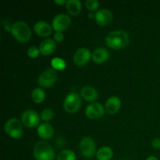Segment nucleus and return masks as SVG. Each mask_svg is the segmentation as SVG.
Here are the masks:
<instances>
[{"instance_id":"f257e3e1","label":"nucleus","mask_w":160,"mask_h":160,"mask_svg":"<svg viewBox=\"0 0 160 160\" xmlns=\"http://www.w3.org/2000/svg\"><path fill=\"white\" fill-rule=\"evenodd\" d=\"M106 42L108 46L112 48H116V49L123 48L129 44V34L123 30L113 31L106 36Z\"/></svg>"},{"instance_id":"f03ea898","label":"nucleus","mask_w":160,"mask_h":160,"mask_svg":"<svg viewBox=\"0 0 160 160\" xmlns=\"http://www.w3.org/2000/svg\"><path fill=\"white\" fill-rule=\"evenodd\" d=\"M34 156L36 160H54L56 152L49 143L41 141L34 146Z\"/></svg>"},{"instance_id":"7ed1b4c3","label":"nucleus","mask_w":160,"mask_h":160,"mask_svg":"<svg viewBox=\"0 0 160 160\" xmlns=\"http://www.w3.org/2000/svg\"><path fill=\"white\" fill-rule=\"evenodd\" d=\"M11 34L20 42H26L31 37L30 27L23 21H17L11 26Z\"/></svg>"},{"instance_id":"20e7f679","label":"nucleus","mask_w":160,"mask_h":160,"mask_svg":"<svg viewBox=\"0 0 160 160\" xmlns=\"http://www.w3.org/2000/svg\"><path fill=\"white\" fill-rule=\"evenodd\" d=\"M4 131L8 135L15 139L20 138L23 134L21 122L17 118L8 120L4 125Z\"/></svg>"},{"instance_id":"39448f33","label":"nucleus","mask_w":160,"mask_h":160,"mask_svg":"<svg viewBox=\"0 0 160 160\" xmlns=\"http://www.w3.org/2000/svg\"><path fill=\"white\" fill-rule=\"evenodd\" d=\"M81 105V97L76 92H70L63 101V108L67 112L74 113L80 109Z\"/></svg>"},{"instance_id":"423d86ee","label":"nucleus","mask_w":160,"mask_h":160,"mask_svg":"<svg viewBox=\"0 0 160 160\" xmlns=\"http://www.w3.org/2000/svg\"><path fill=\"white\" fill-rule=\"evenodd\" d=\"M80 151L81 155L87 159H91L95 154V141L90 137H84L80 142Z\"/></svg>"},{"instance_id":"0eeeda50","label":"nucleus","mask_w":160,"mask_h":160,"mask_svg":"<svg viewBox=\"0 0 160 160\" xmlns=\"http://www.w3.org/2000/svg\"><path fill=\"white\" fill-rule=\"evenodd\" d=\"M57 79V73L54 69H47L39 75L38 83L44 88H50L54 85Z\"/></svg>"},{"instance_id":"6e6552de","label":"nucleus","mask_w":160,"mask_h":160,"mask_svg":"<svg viewBox=\"0 0 160 160\" xmlns=\"http://www.w3.org/2000/svg\"><path fill=\"white\" fill-rule=\"evenodd\" d=\"M71 23L70 17L67 14L60 13L56 15L52 20V27L53 29L58 32V31H62L67 29Z\"/></svg>"},{"instance_id":"1a4fd4ad","label":"nucleus","mask_w":160,"mask_h":160,"mask_svg":"<svg viewBox=\"0 0 160 160\" xmlns=\"http://www.w3.org/2000/svg\"><path fill=\"white\" fill-rule=\"evenodd\" d=\"M21 120L23 125L28 128H34L40 122V117L36 111L28 109L24 111L21 116Z\"/></svg>"},{"instance_id":"9d476101","label":"nucleus","mask_w":160,"mask_h":160,"mask_svg":"<svg viewBox=\"0 0 160 160\" xmlns=\"http://www.w3.org/2000/svg\"><path fill=\"white\" fill-rule=\"evenodd\" d=\"M105 113V108L99 102H93L87 106L85 114L89 119L96 120L102 117Z\"/></svg>"},{"instance_id":"9b49d317","label":"nucleus","mask_w":160,"mask_h":160,"mask_svg":"<svg viewBox=\"0 0 160 160\" xmlns=\"http://www.w3.org/2000/svg\"><path fill=\"white\" fill-rule=\"evenodd\" d=\"M91 52L87 48H80L73 56V62L78 66H84L89 62L91 59Z\"/></svg>"},{"instance_id":"f8f14e48","label":"nucleus","mask_w":160,"mask_h":160,"mask_svg":"<svg viewBox=\"0 0 160 160\" xmlns=\"http://www.w3.org/2000/svg\"><path fill=\"white\" fill-rule=\"evenodd\" d=\"M95 18L98 24L106 26L112 21L113 15L109 9H101L95 12Z\"/></svg>"},{"instance_id":"ddd939ff","label":"nucleus","mask_w":160,"mask_h":160,"mask_svg":"<svg viewBox=\"0 0 160 160\" xmlns=\"http://www.w3.org/2000/svg\"><path fill=\"white\" fill-rule=\"evenodd\" d=\"M34 30L38 35L41 37H48L52 34V27L45 21H38L34 24Z\"/></svg>"},{"instance_id":"4468645a","label":"nucleus","mask_w":160,"mask_h":160,"mask_svg":"<svg viewBox=\"0 0 160 160\" xmlns=\"http://www.w3.org/2000/svg\"><path fill=\"white\" fill-rule=\"evenodd\" d=\"M121 107V101L117 96H112L107 99L105 109L109 114H114L119 111Z\"/></svg>"},{"instance_id":"2eb2a0df","label":"nucleus","mask_w":160,"mask_h":160,"mask_svg":"<svg viewBox=\"0 0 160 160\" xmlns=\"http://www.w3.org/2000/svg\"><path fill=\"white\" fill-rule=\"evenodd\" d=\"M56 48V42L53 39L46 38L42 41L39 46V50L40 52L44 56H48V55L52 54L55 51Z\"/></svg>"},{"instance_id":"dca6fc26","label":"nucleus","mask_w":160,"mask_h":160,"mask_svg":"<svg viewBox=\"0 0 160 160\" xmlns=\"http://www.w3.org/2000/svg\"><path fill=\"white\" fill-rule=\"evenodd\" d=\"M37 133L40 138L48 140L51 138L54 134V128L49 123H43L38 126Z\"/></svg>"},{"instance_id":"f3484780","label":"nucleus","mask_w":160,"mask_h":160,"mask_svg":"<svg viewBox=\"0 0 160 160\" xmlns=\"http://www.w3.org/2000/svg\"><path fill=\"white\" fill-rule=\"evenodd\" d=\"M82 98L87 102H94L98 98V93L95 88L91 86H84L81 90Z\"/></svg>"},{"instance_id":"a211bd4d","label":"nucleus","mask_w":160,"mask_h":160,"mask_svg":"<svg viewBox=\"0 0 160 160\" xmlns=\"http://www.w3.org/2000/svg\"><path fill=\"white\" fill-rule=\"evenodd\" d=\"M92 57L96 63H102L109 58V52L105 48H98L92 53Z\"/></svg>"},{"instance_id":"6ab92c4d","label":"nucleus","mask_w":160,"mask_h":160,"mask_svg":"<svg viewBox=\"0 0 160 160\" xmlns=\"http://www.w3.org/2000/svg\"><path fill=\"white\" fill-rule=\"evenodd\" d=\"M67 9L71 15H78L82 8V4L79 0H68L66 3Z\"/></svg>"},{"instance_id":"aec40b11","label":"nucleus","mask_w":160,"mask_h":160,"mask_svg":"<svg viewBox=\"0 0 160 160\" xmlns=\"http://www.w3.org/2000/svg\"><path fill=\"white\" fill-rule=\"evenodd\" d=\"M113 156V152L110 147L104 146L100 148L96 152L98 160H110Z\"/></svg>"},{"instance_id":"412c9836","label":"nucleus","mask_w":160,"mask_h":160,"mask_svg":"<svg viewBox=\"0 0 160 160\" xmlns=\"http://www.w3.org/2000/svg\"><path fill=\"white\" fill-rule=\"evenodd\" d=\"M31 98L36 103H42L45 98V92L40 88H36L31 93Z\"/></svg>"},{"instance_id":"4be33fe9","label":"nucleus","mask_w":160,"mask_h":160,"mask_svg":"<svg viewBox=\"0 0 160 160\" xmlns=\"http://www.w3.org/2000/svg\"><path fill=\"white\" fill-rule=\"evenodd\" d=\"M56 160H76V155L72 150H62L57 155Z\"/></svg>"},{"instance_id":"5701e85b","label":"nucleus","mask_w":160,"mask_h":160,"mask_svg":"<svg viewBox=\"0 0 160 160\" xmlns=\"http://www.w3.org/2000/svg\"><path fill=\"white\" fill-rule=\"evenodd\" d=\"M51 65L52 67V68L56 69L58 70H62L66 68L67 67V64L66 62L62 59L60 58H53L51 60Z\"/></svg>"},{"instance_id":"b1692460","label":"nucleus","mask_w":160,"mask_h":160,"mask_svg":"<svg viewBox=\"0 0 160 160\" xmlns=\"http://www.w3.org/2000/svg\"><path fill=\"white\" fill-rule=\"evenodd\" d=\"M53 117H54V112L51 109H45L41 113V119L44 121H49L52 120Z\"/></svg>"},{"instance_id":"393cba45","label":"nucleus","mask_w":160,"mask_h":160,"mask_svg":"<svg viewBox=\"0 0 160 160\" xmlns=\"http://www.w3.org/2000/svg\"><path fill=\"white\" fill-rule=\"evenodd\" d=\"M98 5H99V2L98 0H86L85 1L86 7L90 11L96 10L98 7Z\"/></svg>"},{"instance_id":"a878e982","label":"nucleus","mask_w":160,"mask_h":160,"mask_svg":"<svg viewBox=\"0 0 160 160\" xmlns=\"http://www.w3.org/2000/svg\"><path fill=\"white\" fill-rule=\"evenodd\" d=\"M40 53V50L36 46H31L28 48V55L31 58H37Z\"/></svg>"},{"instance_id":"bb28decb","label":"nucleus","mask_w":160,"mask_h":160,"mask_svg":"<svg viewBox=\"0 0 160 160\" xmlns=\"http://www.w3.org/2000/svg\"><path fill=\"white\" fill-rule=\"evenodd\" d=\"M54 39L56 41V42H62L64 39V34H62L60 31H58V32H56L54 34Z\"/></svg>"},{"instance_id":"cd10ccee","label":"nucleus","mask_w":160,"mask_h":160,"mask_svg":"<svg viewBox=\"0 0 160 160\" xmlns=\"http://www.w3.org/2000/svg\"><path fill=\"white\" fill-rule=\"evenodd\" d=\"M152 145L154 148L156 149H159L160 148V138H156L153 139V141L152 142Z\"/></svg>"},{"instance_id":"c85d7f7f","label":"nucleus","mask_w":160,"mask_h":160,"mask_svg":"<svg viewBox=\"0 0 160 160\" xmlns=\"http://www.w3.org/2000/svg\"><path fill=\"white\" fill-rule=\"evenodd\" d=\"M55 3L58 5H63L67 3V1H65V0H55Z\"/></svg>"},{"instance_id":"c756f323","label":"nucleus","mask_w":160,"mask_h":160,"mask_svg":"<svg viewBox=\"0 0 160 160\" xmlns=\"http://www.w3.org/2000/svg\"><path fill=\"white\" fill-rule=\"evenodd\" d=\"M146 160H159V159H158V158H156V156H148V157L146 159Z\"/></svg>"},{"instance_id":"7c9ffc66","label":"nucleus","mask_w":160,"mask_h":160,"mask_svg":"<svg viewBox=\"0 0 160 160\" xmlns=\"http://www.w3.org/2000/svg\"><path fill=\"white\" fill-rule=\"evenodd\" d=\"M95 17V15H93L92 13L89 14V17H90V18H92V17Z\"/></svg>"}]
</instances>
